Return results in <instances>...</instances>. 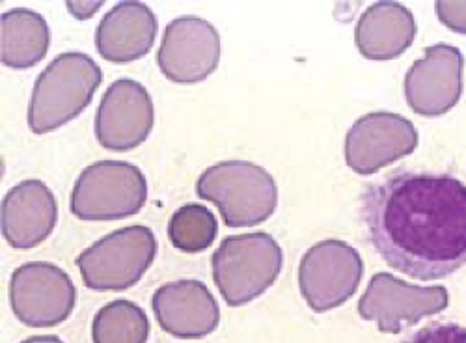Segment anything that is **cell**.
Wrapping results in <instances>:
<instances>
[{"label": "cell", "mask_w": 466, "mask_h": 343, "mask_svg": "<svg viewBox=\"0 0 466 343\" xmlns=\"http://www.w3.org/2000/svg\"><path fill=\"white\" fill-rule=\"evenodd\" d=\"M103 6V3H67V10L76 17V19H90L99 8Z\"/></svg>", "instance_id": "23"}, {"label": "cell", "mask_w": 466, "mask_h": 343, "mask_svg": "<svg viewBox=\"0 0 466 343\" xmlns=\"http://www.w3.org/2000/svg\"><path fill=\"white\" fill-rule=\"evenodd\" d=\"M435 12L444 26L457 34H466V3L441 0L435 5Z\"/></svg>", "instance_id": "22"}, {"label": "cell", "mask_w": 466, "mask_h": 343, "mask_svg": "<svg viewBox=\"0 0 466 343\" xmlns=\"http://www.w3.org/2000/svg\"><path fill=\"white\" fill-rule=\"evenodd\" d=\"M3 32V64L14 69H28L47 56L51 28L47 19L30 8H14L0 17Z\"/></svg>", "instance_id": "18"}, {"label": "cell", "mask_w": 466, "mask_h": 343, "mask_svg": "<svg viewBox=\"0 0 466 343\" xmlns=\"http://www.w3.org/2000/svg\"><path fill=\"white\" fill-rule=\"evenodd\" d=\"M159 21L153 10L137 0L110 8L96 30V49L106 62L131 64L144 58L157 37Z\"/></svg>", "instance_id": "16"}, {"label": "cell", "mask_w": 466, "mask_h": 343, "mask_svg": "<svg viewBox=\"0 0 466 343\" xmlns=\"http://www.w3.org/2000/svg\"><path fill=\"white\" fill-rule=\"evenodd\" d=\"M416 37L414 14L400 3L371 5L359 19L355 44L359 53L373 62L401 56Z\"/></svg>", "instance_id": "17"}, {"label": "cell", "mask_w": 466, "mask_h": 343, "mask_svg": "<svg viewBox=\"0 0 466 343\" xmlns=\"http://www.w3.org/2000/svg\"><path fill=\"white\" fill-rule=\"evenodd\" d=\"M21 343H64L58 336H51V334H42V336H30L26 339H23Z\"/></svg>", "instance_id": "24"}, {"label": "cell", "mask_w": 466, "mask_h": 343, "mask_svg": "<svg viewBox=\"0 0 466 343\" xmlns=\"http://www.w3.org/2000/svg\"><path fill=\"white\" fill-rule=\"evenodd\" d=\"M418 147V131L410 120L396 112H370L345 135L343 156L347 166L360 176L410 156Z\"/></svg>", "instance_id": "10"}, {"label": "cell", "mask_w": 466, "mask_h": 343, "mask_svg": "<svg viewBox=\"0 0 466 343\" xmlns=\"http://www.w3.org/2000/svg\"><path fill=\"white\" fill-rule=\"evenodd\" d=\"M197 195L215 204L229 227H250L273 217L279 187L263 166L250 161H220L202 172Z\"/></svg>", "instance_id": "3"}, {"label": "cell", "mask_w": 466, "mask_h": 343, "mask_svg": "<svg viewBox=\"0 0 466 343\" xmlns=\"http://www.w3.org/2000/svg\"><path fill=\"white\" fill-rule=\"evenodd\" d=\"M149 319L138 304L116 298L96 314L92 321L94 343H146Z\"/></svg>", "instance_id": "19"}, {"label": "cell", "mask_w": 466, "mask_h": 343, "mask_svg": "<svg viewBox=\"0 0 466 343\" xmlns=\"http://www.w3.org/2000/svg\"><path fill=\"white\" fill-rule=\"evenodd\" d=\"M103 83L99 64L85 53H62L37 75L28 103V127L46 135L75 120Z\"/></svg>", "instance_id": "2"}, {"label": "cell", "mask_w": 466, "mask_h": 343, "mask_svg": "<svg viewBox=\"0 0 466 343\" xmlns=\"http://www.w3.org/2000/svg\"><path fill=\"white\" fill-rule=\"evenodd\" d=\"M364 277L360 252L345 241L325 239L309 248L299 265V288L316 314L334 310L351 298Z\"/></svg>", "instance_id": "7"}, {"label": "cell", "mask_w": 466, "mask_h": 343, "mask_svg": "<svg viewBox=\"0 0 466 343\" xmlns=\"http://www.w3.org/2000/svg\"><path fill=\"white\" fill-rule=\"evenodd\" d=\"M147 200L144 172L127 161H96L76 177L69 209L81 220H122Z\"/></svg>", "instance_id": "5"}, {"label": "cell", "mask_w": 466, "mask_h": 343, "mask_svg": "<svg viewBox=\"0 0 466 343\" xmlns=\"http://www.w3.org/2000/svg\"><path fill=\"white\" fill-rule=\"evenodd\" d=\"M155 106L144 85L133 79L114 81L96 114V138L108 151H131L149 136Z\"/></svg>", "instance_id": "12"}, {"label": "cell", "mask_w": 466, "mask_h": 343, "mask_svg": "<svg viewBox=\"0 0 466 343\" xmlns=\"http://www.w3.org/2000/svg\"><path fill=\"white\" fill-rule=\"evenodd\" d=\"M401 343H466V328L455 323H430Z\"/></svg>", "instance_id": "21"}, {"label": "cell", "mask_w": 466, "mask_h": 343, "mask_svg": "<svg viewBox=\"0 0 466 343\" xmlns=\"http://www.w3.org/2000/svg\"><path fill=\"white\" fill-rule=\"evenodd\" d=\"M462 53L450 44L425 49L405 75L407 105L420 116L435 118L450 112L462 94Z\"/></svg>", "instance_id": "13"}, {"label": "cell", "mask_w": 466, "mask_h": 343, "mask_svg": "<svg viewBox=\"0 0 466 343\" xmlns=\"http://www.w3.org/2000/svg\"><path fill=\"white\" fill-rule=\"evenodd\" d=\"M159 327L179 339H202L220 323V307L200 280H177L161 286L151 298Z\"/></svg>", "instance_id": "14"}, {"label": "cell", "mask_w": 466, "mask_h": 343, "mask_svg": "<svg viewBox=\"0 0 466 343\" xmlns=\"http://www.w3.org/2000/svg\"><path fill=\"white\" fill-rule=\"evenodd\" d=\"M218 234V222L213 211L200 204H187L174 211L168 222L170 243L185 252L198 254L208 250Z\"/></svg>", "instance_id": "20"}, {"label": "cell", "mask_w": 466, "mask_h": 343, "mask_svg": "<svg viewBox=\"0 0 466 343\" xmlns=\"http://www.w3.org/2000/svg\"><path fill=\"white\" fill-rule=\"evenodd\" d=\"M10 307L32 328L62 325L75 310L76 289L69 275L49 261H30L12 273Z\"/></svg>", "instance_id": "9"}, {"label": "cell", "mask_w": 466, "mask_h": 343, "mask_svg": "<svg viewBox=\"0 0 466 343\" xmlns=\"http://www.w3.org/2000/svg\"><path fill=\"white\" fill-rule=\"evenodd\" d=\"M220 62V34L197 15L176 17L167 25L157 64L168 81L194 85L206 81Z\"/></svg>", "instance_id": "11"}, {"label": "cell", "mask_w": 466, "mask_h": 343, "mask_svg": "<svg viewBox=\"0 0 466 343\" xmlns=\"http://www.w3.org/2000/svg\"><path fill=\"white\" fill-rule=\"evenodd\" d=\"M3 236L10 247L30 250L55 230L58 204L53 190L40 179H25L3 198Z\"/></svg>", "instance_id": "15"}, {"label": "cell", "mask_w": 466, "mask_h": 343, "mask_svg": "<svg viewBox=\"0 0 466 343\" xmlns=\"http://www.w3.org/2000/svg\"><path fill=\"white\" fill-rule=\"evenodd\" d=\"M360 215L377 254L431 282L466 263V183L448 172L400 168L366 187Z\"/></svg>", "instance_id": "1"}, {"label": "cell", "mask_w": 466, "mask_h": 343, "mask_svg": "<svg viewBox=\"0 0 466 343\" xmlns=\"http://www.w3.org/2000/svg\"><path fill=\"white\" fill-rule=\"evenodd\" d=\"M284 254L267 232L228 236L211 256V275L228 307L256 300L277 282Z\"/></svg>", "instance_id": "4"}, {"label": "cell", "mask_w": 466, "mask_h": 343, "mask_svg": "<svg viewBox=\"0 0 466 343\" xmlns=\"http://www.w3.org/2000/svg\"><path fill=\"white\" fill-rule=\"evenodd\" d=\"M448 304L444 286H412L390 273H377L359 300V316L382 334H401L423 318L444 312Z\"/></svg>", "instance_id": "8"}, {"label": "cell", "mask_w": 466, "mask_h": 343, "mask_svg": "<svg viewBox=\"0 0 466 343\" xmlns=\"http://www.w3.org/2000/svg\"><path fill=\"white\" fill-rule=\"evenodd\" d=\"M157 239L147 226L120 227L76 257L83 282L94 291H124L137 286L157 256Z\"/></svg>", "instance_id": "6"}]
</instances>
